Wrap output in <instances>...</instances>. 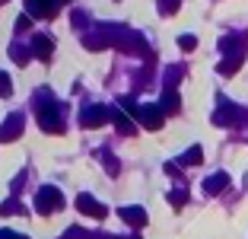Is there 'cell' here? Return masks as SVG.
I'll use <instances>...</instances> for the list:
<instances>
[{
  "label": "cell",
  "instance_id": "15",
  "mask_svg": "<svg viewBox=\"0 0 248 239\" xmlns=\"http://www.w3.org/2000/svg\"><path fill=\"white\" fill-rule=\"evenodd\" d=\"M115 121H118V131H124V134H131V131H134L131 118H127V115H121V112H115Z\"/></svg>",
  "mask_w": 248,
  "mask_h": 239
},
{
  "label": "cell",
  "instance_id": "4",
  "mask_svg": "<svg viewBox=\"0 0 248 239\" xmlns=\"http://www.w3.org/2000/svg\"><path fill=\"white\" fill-rule=\"evenodd\" d=\"M162 115H166V112H162L159 105H140L137 109V118L143 121V128H150V131L162 128Z\"/></svg>",
  "mask_w": 248,
  "mask_h": 239
},
{
  "label": "cell",
  "instance_id": "13",
  "mask_svg": "<svg viewBox=\"0 0 248 239\" xmlns=\"http://www.w3.org/2000/svg\"><path fill=\"white\" fill-rule=\"evenodd\" d=\"M201 159H204V153H201V147H191V150H188V153L182 156V163H188V166H197Z\"/></svg>",
  "mask_w": 248,
  "mask_h": 239
},
{
  "label": "cell",
  "instance_id": "2",
  "mask_svg": "<svg viewBox=\"0 0 248 239\" xmlns=\"http://www.w3.org/2000/svg\"><path fill=\"white\" fill-rule=\"evenodd\" d=\"M38 121H42V128L48 131V134H61V131H64L58 105H42V112H38Z\"/></svg>",
  "mask_w": 248,
  "mask_h": 239
},
{
  "label": "cell",
  "instance_id": "3",
  "mask_svg": "<svg viewBox=\"0 0 248 239\" xmlns=\"http://www.w3.org/2000/svg\"><path fill=\"white\" fill-rule=\"evenodd\" d=\"M102 121H108V109H105V105H86V109L80 112L83 128H99Z\"/></svg>",
  "mask_w": 248,
  "mask_h": 239
},
{
  "label": "cell",
  "instance_id": "1",
  "mask_svg": "<svg viewBox=\"0 0 248 239\" xmlns=\"http://www.w3.org/2000/svg\"><path fill=\"white\" fill-rule=\"evenodd\" d=\"M35 207H38V214H54V210L64 207V195H61L54 185H45L35 198Z\"/></svg>",
  "mask_w": 248,
  "mask_h": 239
},
{
  "label": "cell",
  "instance_id": "6",
  "mask_svg": "<svg viewBox=\"0 0 248 239\" xmlns=\"http://www.w3.org/2000/svg\"><path fill=\"white\" fill-rule=\"evenodd\" d=\"M19 134H22V118L19 115H10L7 124L0 128V140H16Z\"/></svg>",
  "mask_w": 248,
  "mask_h": 239
},
{
  "label": "cell",
  "instance_id": "8",
  "mask_svg": "<svg viewBox=\"0 0 248 239\" xmlns=\"http://www.w3.org/2000/svg\"><path fill=\"white\" fill-rule=\"evenodd\" d=\"M118 214H121L124 223H131V226H143L146 223V210L143 207H121Z\"/></svg>",
  "mask_w": 248,
  "mask_h": 239
},
{
  "label": "cell",
  "instance_id": "10",
  "mask_svg": "<svg viewBox=\"0 0 248 239\" xmlns=\"http://www.w3.org/2000/svg\"><path fill=\"white\" fill-rule=\"evenodd\" d=\"M239 115H242V112L235 109V105H229V102H226V105H223V109L213 115V121H217V124H235V118H239Z\"/></svg>",
  "mask_w": 248,
  "mask_h": 239
},
{
  "label": "cell",
  "instance_id": "18",
  "mask_svg": "<svg viewBox=\"0 0 248 239\" xmlns=\"http://www.w3.org/2000/svg\"><path fill=\"white\" fill-rule=\"evenodd\" d=\"M58 3H67V0H58Z\"/></svg>",
  "mask_w": 248,
  "mask_h": 239
},
{
  "label": "cell",
  "instance_id": "14",
  "mask_svg": "<svg viewBox=\"0 0 248 239\" xmlns=\"http://www.w3.org/2000/svg\"><path fill=\"white\" fill-rule=\"evenodd\" d=\"M178 7H182V0H159V13L162 16H172Z\"/></svg>",
  "mask_w": 248,
  "mask_h": 239
},
{
  "label": "cell",
  "instance_id": "12",
  "mask_svg": "<svg viewBox=\"0 0 248 239\" xmlns=\"http://www.w3.org/2000/svg\"><path fill=\"white\" fill-rule=\"evenodd\" d=\"M162 112H178V93L175 89H169V93L162 96Z\"/></svg>",
  "mask_w": 248,
  "mask_h": 239
},
{
  "label": "cell",
  "instance_id": "17",
  "mask_svg": "<svg viewBox=\"0 0 248 239\" xmlns=\"http://www.w3.org/2000/svg\"><path fill=\"white\" fill-rule=\"evenodd\" d=\"M178 45H182L185 51H194L197 48V38L194 35H182V38H178Z\"/></svg>",
  "mask_w": 248,
  "mask_h": 239
},
{
  "label": "cell",
  "instance_id": "19",
  "mask_svg": "<svg viewBox=\"0 0 248 239\" xmlns=\"http://www.w3.org/2000/svg\"><path fill=\"white\" fill-rule=\"evenodd\" d=\"M0 3H3V0H0Z\"/></svg>",
  "mask_w": 248,
  "mask_h": 239
},
{
  "label": "cell",
  "instance_id": "11",
  "mask_svg": "<svg viewBox=\"0 0 248 239\" xmlns=\"http://www.w3.org/2000/svg\"><path fill=\"white\" fill-rule=\"evenodd\" d=\"M32 51H35L42 61H48V58H51V38H48V35H35V42H32Z\"/></svg>",
  "mask_w": 248,
  "mask_h": 239
},
{
  "label": "cell",
  "instance_id": "16",
  "mask_svg": "<svg viewBox=\"0 0 248 239\" xmlns=\"http://www.w3.org/2000/svg\"><path fill=\"white\" fill-rule=\"evenodd\" d=\"M10 93H13V80L0 70V96H10Z\"/></svg>",
  "mask_w": 248,
  "mask_h": 239
},
{
  "label": "cell",
  "instance_id": "5",
  "mask_svg": "<svg viewBox=\"0 0 248 239\" xmlns=\"http://www.w3.org/2000/svg\"><path fill=\"white\" fill-rule=\"evenodd\" d=\"M77 207H80V214H89V217H99V220L108 214V207H102L93 195H80L77 198Z\"/></svg>",
  "mask_w": 248,
  "mask_h": 239
},
{
  "label": "cell",
  "instance_id": "7",
  "mask_svg": "<svg viewBox=\"0 0 248 239\" xmlns=\"http://www.w3.org/2000/svg\"><path fill=\"white\" fill-rule=\"evenodd\" d=\"M54 7H58V0H26V10L32 16H51Z\"/></svg>",
  "mask_w": 248,
  "mask_h": 239
},
{
  "label": "cell",
  "instance_id": "9",
  "mask_svg": "<svg viewBox=\"0 0 248 239\" xmlns=\"http://www.w3.org/2000/svg\"><path fill=\"white\" fill-rule=\"evenodd\" d=\"M229 185V175L226 172H217V175H210V179L204 182V191L207 195H217V191H223Z\"/></svg>",
  "mask_w": 248,
  "mask_h": 239
}]
</instances>
